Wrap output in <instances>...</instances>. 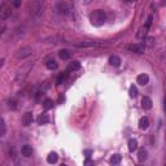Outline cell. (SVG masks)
I'll use <instances>...</instances> for the list:
<instances>
[{
    "label": "cell",
    "instance_id": "obj_25",
    "mask_svg": "<svg viewBox=\"0 0 166 166\" xmlns=\"http://www.w3.org/2000/svg\"><path fill=\"white\" fill-rule=\"evenodd\" d=\"M8 107L12 110H17L18 109V104H17V101H16L14 99H10V100H8Z\"/></svg>",
    "mask_w": 166,
    "mask_h": 166
},
{
    "label": "cell",
    "instance_id": "obj_33",
    "mask_svg": "<svg viewBox=\"0 0 166 166\" xmlns=\"http://www.w3.org/2000/svg\"><path fill=\"white\" fill-rule=\"evenodd\" d=\"M83 153H85V156L87 158H90V156L92 154V151H91V149H85V152H83Z\"/></svg>",
    "mask_w": 166,
    "mask_h": 166
},
{
    "label": "cell",
    "instance_id": "obj_36",
    "mask_svg": "<svg viewBox=\"0 0 166 166\" xmlns=\"http://www.w3.org/2000/svg\"><path fill=\"white\" fill-rule=\"evenodd\" d=\"M165 166H166V164H165Z\"/></svg>",
    "mask_w": 166,
    "mask_h": 166
},
{
    "label": "cell",
    "instance_id": "obj_7",
    "mask_svg": "<svg viewBox=\"0 0 166 166\" xmlns=\"http://www.w3.org/2000/svg\"><path fill=\"white\" fill-rule=\"evenodd\" d=\"M56 9L58 10V13H61V14H69L71 10H73V8L70 7V4L65 3V2H62V3H57Z\"/></svg>",
    "mask_w": 166,
    "mask_h": 166
},
{
    "label": "cell",
    "instance_id": "obj_22",
    "mask_svg": "<svg viewBox=\"0 0 166 166\" xmlns=\"http://www.w3.org/2000/svg\"><path fill=\"white\" fill-rule=\"evenodd\" d=\"M58 56L62 60H69L70 58V52L68 51V49H61V51L58 52Z\"/></svg>",
    "mask_w": 166,
    "mask_h": 166
},
{
    "label": "cell",
    "instance_id": "obj_19",
    "mask_svg": "<svg viewBox=\"0 0 166 166\" xmlns=\"http://www.w3.org/2000/svg\"><path fill=\"white\" fill-rule=\"evenodd\" d=\"M109 64L112 65V66H119L121 65V58L118 56H110L109 57Z\"/></svg>",
    "mask_w": 166,
    "mask_h": 166
},
{
    "label": "cell",
    "instance_id": "obj_9",
    "mask_svg": "<svg viewBox=\"0 0 166 166\" xmlns=\"http://www.w3.org/2000/svg\"><path fill=\"white\" fill-rule=\"evenodd\" d=\"M32 122V113L31 112H26L22 115V125L24 126H29Z\"/></svg>",
    "mask_w": 166,
    "mask_h": 166
},
{
    "label": "cell",
    "instance_id": "obj_15",
    "mask_svg": "<svg viewBox=\"0 0 166 166\" xmlns=\"http://www.w3.org/2000/svg\"><path fill=\"white\" fill-rule=\"evenodd\" d=\"M139 127L141 130H147L148 127H149V119L147 117H141L139 119Z\"/></svg>",
    "mask_w": 166,
    "mask_h": 166
},
{
    "label": "cell",
    "instance_id": "obj_21",
    "mask_svg": "<svg viewBox=\"0 0 166 166\" xmlns=\"http://www.w3.org/2000/svg\"><path fill=\"white\" fill-rule=\"evenodd\" d=\"M138 149V141L135 139H130L129 140V151L130 152H135Z\"/></svg>",
    "mask_w": 166,
    "mask_h": 166
},
{
    "label": "cell",
    "instance_id": "obj_30",
    "mask_svg": "<svg viewBox=\"0 0 166 166\" xmlns=\"http://www.w3.org/2000/svg\"><path fill=\"white\" fill-rule=\"evenodd\" d=\"M66 75H68V74H61V75H60L58 77V79H57V83H58V85H61V83H64L65 82V79H66Z\"/></svg>",
    "mask_w": 166,
    "mask_h": 166
},
{
    "label": "cell",
    "instance_id": "obj_31",
    "mask_svg": "<svg viewBox=\"0 0 166 166\" xmlns=\"http://www.w3.org/2000/svg\"><path fill=\"white\" fill-rule=\"evenodd\" d=\"M83 166H93V161L91 158H86L85 164H83Z\"/></svg>",
    "mask_w": 166,
    "mask_h": 166
},
{
    "label": "cell",
    "instance_id": "obj_4",
    "mask_svg": "<svg viewBox=\"0 0 166 166\" xmlns=\"http://www.w3.org/2000/svg\"><path fill=\"white\" fill-rule=\"evenodd\" d=\"M32 68V64H26L24 68H22L18 73H17V77H16V82H24L25 81V78L27 75H29V71H30V69Z\"/></svg>",
    "mask_w": 166,
    "mask_h": 166
},
{
    "label": "cell",
    "instance_id": "obj_29",
    "mask_svg": "<svg viewBox=\"0 0 166 166\" xmlns=\"http://www.w3.org/2000/svg\"><path fill=\"white\" fill-rule=\"evenodd\" d=\"M129 92H130V97H136V96H138V90H136V87H135L134 85L130 87Z\"/></svg>",
    "mask_w": 166,
    "mask_h": 166
},
{
    "label": "cell",
    "instance_id": "obj_34",
    "mask_svg": "<svg viewBox=\"0 0 166 166\" xmlns=\"http://www.w3.org/2000/svg\"><path fill=\"white\" fill-rule=\"evenodd\" d=\"M13 4L16 5V7H20V5H21V2H18V0H17V2H14Z\"/></svg>",
    "mask_w": 166,
    "mask_h": 166
},
{
    "label": "cell",
    "instance_id": "obj_1",
    "mask_svg": "<svg viewBox=\"0 0 166 166\" xmlns=\"http://www.w3.org/2000/svg\"><path fill=\"white\" fill-rule=\"evenodd\" d=\"M29 10H30V16L32 18L39 20L44 12V3L39 2V0H34V2H31L29 4Z\"/></svg>",
    "mask_w": 166,
    "mask_h": 166
},
{
    "label": "cell",
    "instance_id": "obj_23",
    "mask_svg": "<svg viewBox=\"0 0 166 166\" xmlns=\"http://www.w3.org/2000/svg\"><path fill=\"white\" fill-rule=\"evenodd\" d=\"M5 132H7V126H5V121L4 118L0 119V136H4L5 135Z\"/></svg>",
    "mask_w": 166,
    "mask_h": 166
},
{
    "label": "cell",
    "instance_id": "obj_27",
    "mask_svg": "<svg viewBox=\"0 0 166 166\" xmlns=\"http://www.w3.org/2000/svg\"><path fill=\"white\" fill-rule=\"evenodd\" d=\"M81 68V62L79 61H73V62H71L70 65H69V70H78Z\"/></svg>",
    "mask_w": 166,
    "mask_h": 166
},
{
    "label": "cell",
    "instance_id": "obj_20",
    "mask_svg": "<svg viewBox=\"0 0 166 166\" xmlns=\"http://www.w3.org/2000/svg\"><path fill=\"white\" fill-rule=\"evenodd\" d=\"M46 66H47V69H49V70H56L58 68V64L55 61V60H49V61H47Z\"/></svg>",
    "mask_w": 166,
    "mask_h": 166
},
{
    "label": "cell",
    "instance_id": "obj_18",
    "mask_svg": "<svg viewBox=\"0 0 166 166\" xmlns=\"http://www.w3.org/2000/svg\"><path fill=\"white\" fill-rule=\"evenodd\" d=\"M148 30H149L148 27L145 25H143L140 29H139V32H138V38H144V39H145L147 34H148Z\"/></svg>",
    "mask_w": 166,
    "mask_h": 166
},
{
    "label": "cell",
    "instance_id": "obj_11",
    "mask_svg": "<svg viewBox=\"0 0 166 166\" xmlns=\"http://www.w3.org/2000/svg\"><path fill=\"white\" fill-rule=\"evenodd\" d=\"M24 34H25V27L20 26V27H17V29H14V30L12 31V38H16V39H18V38H21Z\"/></svg>",
    "mask_w": 166,
    "mask_h": 166
},
{
    "label": "cell",
    "instance_id": "obj_32",
    "mask_svg": "<svg viewBox=\"0 0 166 166\" xmlns=\"http://www.w3.org/2000/svg\"><path fill=\"white\" fill-rule=\"evenodd\" d=\"M152 20H153V17H152V16H149L148 20H147V22H145V26L148 27V29H149V27H151V25H152Z\"/></svg>",
    "mask_w": 166,
    "mask_h": 166
},
{
    "label": "cell",
    "instance_id": "obj_28",
    "mask_svg": "<svg viewBox=\"0 0 166 166\" xmlns=\"http://www.w3.org/2000/svg\"><path fill=\"white\" fill-rule=\"evenodd\" d=\"M153 43H154V38H145L144 43H143V44H144L145 47H152Z\"/></svg>",
    "mask_w": 166,
    "mask_h": 166
},
{
    "label": "cell",
    "instance_id": "obj_10",
    "mask_svg": "<svg viewBox=\"0 0 166 166\" xmlns=\"http://www.w3.org/2000/svg\"><path fill=\"white\" fill-rule=\"evenodd\" d=\"M141 107L145 110H151L152 109V100L148 96H144L143 97V100H141Z\"/></svg>",
    "mask_w": 166,
    "mask_h": 166
},
{
    "label": "cell",
    "instance_id": "obj_16",
    "mask_svg": "<svg viewBox=\"0 0 166 166\" xmlns=\"http://www.w3.org/2000/svg\"><path fill=\"white\" fill-rule=\"evenodd\" d=\"M48 122H49V117H48L47 113H42L39 117H38V123L39 125H46Z\"/></svg>",
    "mask_w": 166,
    "mask_h": 166
},
{
    "label": "cell",
    "instance_id": "obj_12",
    "mask_svg": "<svg viewBox=\"0 0 166 166\" xmlns=\"http://www.w3.org/2000/svg\"><path fill=\"white\" fill-rule=\"evenodd\" d=\"M136 82L139 83L140 86H145L147 83L149 82V77L147 74H139V75H138V78H136Z\"/></svg>",
    "mask_w": 166,
    "mask_h": 166
},
{
    "label": "cell",
    "instance_id": "obj_13",
    "mask_svg": "<svg viewBox=\"0 0 166 166\" xmlns=\"http://www.w3.org/2000/svg\"><path fill=\"white\" fill-rule=\"evenodd\" d=\"M147 158H148V152L145 151V148L139 149V152H138V160H139L140 162H144Z\"/></svg>",
    "mask_w": 166,
    "mask_h": 166
},
{
    "label": "cell",
    "instance_id": "obj_24",
    "mask_svg": "<svg viewBox=\"0 0 166 166\" xmlns=\"http://www.w3.org/2000/svg\"><path fill=\"white\" fill-rule=\"evenodd\" d=\"M121 160H122V157H121L119 154H113V156L110 157V164L112 165H118L121 162Z\"/></svg>",
    "mask_w": 166,
    "mask_h": 166
},
{
    "label": "cell",
    "instance_id": "obj_5",
    "mask_svg": "<svg viewBox=\"0 0 166 166\" xmlns=\"http://www.w3.org/2000/svg\"><path fill=\"white\" fill-rule=\"evenodd\" d=\"M31 55H32V49L30 47H24V48H20L14 53V57L17 60H24V58H27L29 56H31Z\"/></svg>",
    "mask_w": 166,
    "mask_h": 166
},
{
    "label": "cell",
    "instance_id": "obj_35",
    "mask_svg": "<svg viewBox=\"0 0 166 166\" xmlns=\"http://www.w3.org/2000/svg\"><path fill=\"white\" fill-rule=\"evenodd\" d=\"M60 166H68V165H65V164H62V165H60Z\"/></svg>",
    "mask_w": 166,
    "mask_h": 166
},
{
    "label": "cell",
    "instance_id": "obj_3",
    "mask_svg": "<svg viewBox=\"0 0 166 166\" xmlns=\"http://www.w3.org/2000/svg\"><path fill=\"white\" fill-rule=\"evenodd\" d=\"M12 16V8L8 3L3 2L2 5H0V20L2 21H5L7 18H9Z\"/></svg>",
    "mask_w": 166,
    "mask_h": 166
},
{
    "label": "cell",
    "instance_id": "obj_2",
    "mask_svg": "<svg viewBox=\"0 0 166 166\" xmlns=\"http://www.w3.org/2000/svg\"><path fill=\"white\" fill-rule=\"evenodd\" d=\"M90 20H91V24L93 26H103L105 20H107V16H105L104 10L101 9H97V10H93V12L91 13L90 16Z\"/></svg>",
    "mask_w": 166,
    "mask_h": 166
},
{
    "label": "cell",
    "instance_id": "obj_17",
    "mask_svg": "<svg viewBox=\"0 0 166 166\" xmlns=\"http://www.w3.org/2000/svg\"><path fill=\"white\" fill-rule=\"evenodd\" d=\"M57 160H58V156H57V153H55V152H51L47 156V162L48 164H56Z\"/></svg>",
    "mask_w": 166,
    "mask_h": 166
},
{
    "label": "cell",
    "instance_id": "obj_14",
    "mask_svg": "<svg viewBox=\"0 0 166 166\" xmlns=\"http://www.w3.org/2000/svg\"><path fill=\"white\" fill-rule=\"evenodd\" d=\"M21 152H22V154H24L25 157H30L31 154H32V148L29 144H25L24 147L21 148Z\"/></svg>",
    "mask_w": 166,
    "mask_h": 166
},
{
    "label": "cell",
    "instance_id": "obj_26",
    "mask_svg": "<svg viewBox=\"0 0 166 166\" xmlns=\"http://www.w3.org/2000/svg\"><path fill=\"white\" fill-rule=\"evenodd\" d=\"M52 107H53V101L51 100V99H46L44 103H43V108L46 110H48V109H51Z\"/></svg>",
    "mask_w": 166,
    "mask_h": 166
},
{
    "label": "cell",
    "instance_id": "obj_6",
    "mask_svg": "<svg viewBox=\"0 0 166 166\" xmlns=\"http://www.w3.org/2000/svg\"><path fill=\"white\" fill-rule=\"evenodd\" d=\"M74 46L78 48H92V47H101L103 44L97 43V42H92V40H82V42L74 43Z\"/></svg>",
    "mask_w": 166,
    "mask_h": 166
},
{
    "label": "cell",
    "instance_id": "obj_8",
    "mask_svg": "<svg viewBox=\"0 0 166 166\" xmlns=\"http://www.w3.org/2000/svg\"><path fill=\"white\" fill-rule=\"evenodd\" d=\"M129 51L131 52H135V53H143L145 51V46L143 43H136V44H131V46H127L126 47Z\"/></svg>",
    "mask_w": 166,
    "mask_h": 166
}]
</instances>
